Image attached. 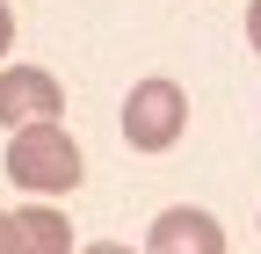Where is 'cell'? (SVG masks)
I'll return each instance as SVG.
<instances>
[{
  "label": "cell",
  "instance_id": "6da1fadb",
  "mask_svg": "<svg viewBox=\"0 0 261 254\" xmlns=\"http://www.w3.org/2000/svg\"><path fill=\"white\" fill-rule=\"evenodd\" d=\"M8 174L58 196V189H80V145L58 131V123H29V131L8 138Z\"/></svg>",
  "mask_w": 261,
  "mask_h": 254
},
{
  "label": "cell",
  "instance_id": "52a82bcc",
  "mask_svg": "<svg viewBox=\"0 0 261 254\" xmlns=\"http://www.w3.org/2000/svg\"><path fill=\"white\" fill-rule=\"evenodd\" d=\"M247 44L261 51V0H254V8H247Z\"/></svg>",
  "mask_w": 261,
  "mask_h": 254
},
{
  "label": "cell",
  "instance_id": "9c48e42d",
  "mask_svg": "<svg viewBox=\"0 0 261 254\" xmlns=\"http://www.w3.org/2000/svg\"><path fill=\"white\" fill-rule=\"evenodd\" d=\"M0 254H8V211H0Z\"/></svg>",
  "mask_w": 261,
  "mask_h": 254
},
{
  "label": "cell",
  "instance_id": "3957f363",
  "mask_svg": "<svg viewBox=\"0 0 261 254\" xmlns=\"http://www.w3.org/2000/svg\"><path fill=\"white\" fill-rule=\"evenodd\" d=\"M0 123L8 131H29V123H58V80L37 66L0 73Z\"/></svg>",
  "mask_w": 261,
  "mask_h": 254
},
{
  "label": "cell",
  "instance_id": "7a4b0ae2",
  "mask_svg": "<svg viewBox=\"0 0 261 254\" xmlns=\"http://www.w3.org/2000/svg\"><path fill=\"white\" fill-rule=\"evenodd\" d=\"M181 123H189V94L174 80H138L130 87V102H123V138L130 153H167L181 138Z\"/></svg>",
  "mask_w": 261,
  "mask_h": 254
},
{
  "label": "cell",
  "instance_id": "5b68a950",
  "mask_svg": "<svg viewBox=\"0 0 261 254\" xmlns=\"http://www.w3.org/2000/svg\"><path fill=\"white\" fill-rule=\"evenodd\" d=\"M73 247V225H65L58 211H15L8 218V254H65Z\"/></svg>",
  "mask_w": 261,
  "mask_h": 254
},
{
  "label": "cell",
  "instance_id": "ba28073f",
  "mask_svg": "<svg viewBox=\"0 0 261 254\" xmlns=\"http://www.w3.org/2000/svg\"><path fill=\"white\" fill-rule=\"evenodd\" d=\"M87 254H130V247H123V240H94Z\"/></svg>",
  "mask_w": 261,
  "mask_h": 254
},
{
  "label": "cell",
  "instance_id": "8992f818",
  "mask_svg": "<svg viewBox=\"0 0 261 254\" xmlns=\"http://www.w3.org/2000/svg\"><path fill=\"white\" fill-rule=\"evenodd\" d=\"M8 44H15V15H8V0H0V58H8Z\"/></svg>",
  "mask_w": 261,
  "mask_h": 254
},
{
  "label": "cell",
  "instance_id": "277c9868",
  "mask_svg": "<svg viewBox=\"0 0 261 254\" xmlns=\"http://www.w3.org/2000/svg\"><path fill=\"white\" fill-rule=\"evenodd\" d=\"M145 254H225V233H218L211 211L174 204V211L152 218V247H145Z\"/></svg>",
  "mask_w": 261,
  "mask_h": 254
}]
</instances>
